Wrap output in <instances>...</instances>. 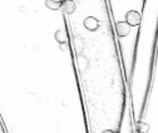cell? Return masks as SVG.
I'll return each mask as SVG.
<instances>
[{"label": "cell", "instance_id": "obj_1", "mask_svg": "<svg viewBox=\"0 0 158 133\" xmlns=\"http://www.w3.org/2000/svg\"><path fill=\"white\" fill-rule=\"evenodd\" d=\"M141 20H142V16H141V14L138 11H135V10L127 11V14H126V23L129 24L131 27H138L141 24Z\"/></svg>", "mask_w": 158, "mask_h": 133}, {"label": "cell", "instance_id": "obj_2", "mask_svg": "<svg viewBox=\"0 0 158 133\" xmlns=\"http://www.w3.org/2000/svg\"><path fill=\"white\" fill-rule=\"evenodd\" d=\"M84 28L89 31H95L98 28H99V22H98V19L94 18V16H88L84 19Z\"/></svg>", "mask_w": 158, "mask_h": 133}, {"label": "cell", "instance_id": "obj_3", "mask_svg": "<svg viewBox=\"0 0 158 133\" xmlns=\"http://www.w3.org/2000/svg\"><path fill=\"white\" fill-rule=\"evenodd\" d=\"M115 30L119 36H127L131 33V25L127 24L126 22H118L115 24Z\"/></svg>", "mask_w": 158, "mask_h": 133}, {"label": "cell", "instance_id": "obj_4", "mask_svg": "<svg viewBox=\"0 0 158 133\" xmlns=\"http://www.w3.org/2000/svg\"><path fill=\"white\" fill-rule=\"evenodd\" d=\"M54 38L59 44H65L68 42V33L65 29H59L54 33Z\"/></svg>", "mask_w": 158, "mask_h": 133}, {"label": "cell", "instance_id": "obj_5", "mask_svg": "<svg viewBox=\"0 0 158 133\" xmlns=\"http://www.w3.org/2000/svg\"><path fill=\"white\" fill-rule=\"evenodd\" d=\"M62 8H63L65 14H73L75 11V3L73 2V0H63Z\"/></svg>", "mask_w": 158, "mask_h": 133}, {"label": "cell", "instance_id": "obj_6", "mask_svg": "<svg viewBox=\"0 0 158 133\" xmlns=\"http://www.w3.org/2000/svg\"><path fill=\"white\" fill-rule=\"evenodd\" d=\"M45 5L50 10H59V9H62V2H56V0H47Z\"/></svg>", "mask_w": 158, "mask_h": 133}, {"label": "cell", "instance_id": "obj_7", "mask_svg": "<svg viewBox=\"0 0 158 133\" xmlns=\"http://www.w3.org/2000/svg\"><path fill=\"white\" fill-rule=\"evenodd\" d=\"M149 131V124L146 122H137V132L139 133H146Z\"/></svg>", "mask_w": 158, "mask_h": 133}, {"label": "cell", "instance_id": "obj_8", "mask_svg": "<svg viewBox=\"0 0 158 133\" xmlns=\"http://www.w3.org/2000/svg\"><path fill=\"white\" fill-rule=\"evenodd\" d=\"M74 44H75V50L81 54L83 48H84V42L83 39H81V38H75V40H74Z\"/></svg>", "mask_w": 158, "mask_h": 133}, {"label": "cell", "instance_id": "obj_9", "mask_svg": "<svg viewBox=\"0 0 158 133\" xmlns=\"http://www.w3.org/2000/svg\"><path fill=\"white\" fill-rule=\"evenodd\" d=\"M56 2H63V0H56Z\"/></svg>", "mask_w": 158, "mask_h": 133}]
</instances>
